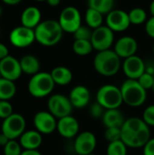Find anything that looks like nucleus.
I'll list each match as a JSON object with an SVG mask.
<instances>
[{
    "label": "nucleus",
    "instance_id": "nucleus-29",
    "mask_svg": "<svg viewBox=\"0 0 154 155\" xmlns=\"http://www.w3.org/2000/svg\"><path fill=\"white\" fill-rule=\"evenodd\" d=\"M128 147L122 141H115L108 143L106 148V155H127Z\"/></svg>",
    "mask_w": 154,
    "mask_h": 155
},
{
    "label": "nucleus",
    "instance_id": "nucleus-33",
    "mask_svg": "<svg viewBox=\"0 0 154 155\" xmlns=\"http://www.w3.org/2000/svg\"><path fill=\"white\" fill-rule=\"evenodd\" d=\"M137 81L139 82L141 86L147 91V90L152 88L154 83V75L148 72H145L144 74H143L141 75V77Z\"/></svg>",
    "mask_w": 154,
    "mask_h": 155
},
{
    "label": "nucleus",
    "instance_id": "nucleus-45",
    "mask_svg": "<svg viewBox=\"0 0 154 155\" xmlns=\"http://www.w3.org/2000/svg\"><path fill=\"white\" fill-rule=\"evenodd\" d=\"M150 13H151L152 16H154V0L152 1V3L150 5Z\"/></svg>",
    "mask_w": 154,
    "mask_h": 155
},
{
    "label": "nucleus",
    "instance_id": "nucleus-51",
    "mask_svg": "<svg viewBox=\"0 0 154 155\" xmlns=\"http://www.w3.org/2000/svg\"><path fill=\"white\" fill-rule=\"evenodd\" d=\"M152 50H153V53H154V45H153V48H152Z\"/></svg>",
    "mask_w": 154,
    "mask_h": 155
},
{
    "label": "nucleus",
    "instance_id": "nucleus-44",
    "mask_svg": "<svg viewBox=\"0 0 154 155\" xmlns=\"http://www.w3.org/2000/svg\"><path fill=\"white\" fill-rule=\"evenodd\" d=\"M47 4L52 6V7H55V6H58L61 3V0H46Z\"/></svg>",
    "mask_w": 154,
    "mask_h": 155
},
{
    "label": "nucleus",
    "instance_id": "nucleus-50",
    "mask_svg": "<svg viewBox=\"0 0 154 155\" xmlns=\"http://www.w3.org/2000/svg\"><path fill=\"white\" fill-rule=\"evenodd\" d=\"M0 78H2V74H1V73H0Z\"/></svg>",
    "mask_w": 154,
    "mask_h": 155
},
{
    "label": "nucleus",
    "instance_id": "nucleus-20",
    "mask_svg": "<svg viewBox=\"0 0 154 155\" xmlns=\"http://www.w3.org/2000/svg\"><path fill=\"white\" fill-rule=\"evenodd\" d=\"M19 143L24 150H38L43 143V134L36 130L25 131L19 137Z\"/></svg>",
    "mask_w": 154,
    "mask_h": 155
},
{
    "label": "nucleus",
    "instance_id": "nucleus-13",
    "mask_svg": "<svg viewBox=\"0 0 154 155\" xmlns=\"http://www.w3.org/2000/svg\"><path fill=\"white\" fill-rule=\"evenodd\" d=\"M33 124L36 131L47 135L56 130L57 119L49 111H39L34 114Z\"/></svg>",
    "mask_w": 154,
    "mask_h": 155
},
{
    "label": "nucleus",
    "instance_id": "nucleus-5",
    "mask_svg": "<svg viewBox=\"0 0 154 155\" xmlns=\"http://www.w3.org/2000/svg\"><path fill=\"white\" fill-rule=\"evenodd\" d=\"M54 86L55 84L50 73L39 72L31 76L27 84V89L33 97L44 98L52 94Z\"/></svg>",
    "mask_w": 154,
    "mask_h": 155
},
{
    "label": "nucleus",
    "instance_id": "nucleus-37",
    "mask_svg": "<svg viewBox=\"0 0 154 155\" xmlns=\"http://www.w3.org/2000/svg\"><path fill=\"white\" fill-rule=\"evenodd\" d=\"M142 118L148 126H154V104H151L145 108Z\"/></svg>",
    "mask_w": 154,
    "mask_h": 155
},
{
    "label": "nucleus",
    "instance_id": "nucleus-3",
    "mask_svg": "<svg viewBox=\"0 0 154 155\" xmlns=\"http://www.w3.org/2000/svg\"><path fill=\"white\" fill-rule=\"evenodd\" d=\"M94 70L101 75L111 77L118 74L122 67V62L114 50L97 52L93 59Z\"/></svg>",
    "mask_w": 154,
    "mask_h": 155
},
{
    "label": "nucleus",
    "instance_id": "nucleus-23",
    "mask_svg": "<svg viewBox=\"0 0 154 155\" xmlns=\"http://www.w3.org/2000/svg\"><path fill=\"white\" fill-rule=\"evenodd\" d=\"M52 78L55 84L60 86L68 85L73 81V73L66 66H56L51 71Z\"/></svg>",
    "mask_w": 154,
    "mask_h": 155
},
{
    "label": "nucleus",
    "instance_id": "nucleus-11",
    "mask_svg": "<svg viewBox=\"0 0 154 155\" xmlns=\"http://www.w3.org/2000/svg\"><path fill=\"white\" fill-rule=\"evenodd\" d=\"M96 146L97 138L93 133L89 131L79 133L74 141V151L77 155L93 153Z\"/></svg>",
    "mask_w": 154,
    "mask_h": 155
},
{
    "label": "nucleus",
    "instance_id": "nucleus-12",
    "mask_svg": "<svg viewBox=\"0 0 154 155\" xmlns=\"http://www.w3.org/2000/svg\"><path fill=\"white\" fill-rule=\"evenodd\" d=\"M9 41L15 47H28L35 41L34 29H31L24 25L16 26L10 32Z\"/></svg>",
    "mask_w": 154,
    "mask_h": 155
},
{
    "label": "nucleus",
    "instance_id": "nucleus-42",
    "mask_svg": "<svg viewBox=\"0 0 154 155\" xmlns=\"http://www.w3.org/2000/svg\"><path fill=\"white\" fill-rule=\"evenodd\" d=\"M21 155H42L38 150H24Z\"/></svg>",
    "mask_w": 154,
    "mask_h": 155
},
{
    "label": "nucleus",
    "instance_id": "nucleus-25",
    "mask_svg": "<svg viewBox=\"0 0 154 155\" xmlns=\"http://www.w3.org/2000/svg\"><path fill=\"white\" fill-rule=\"evenodd\" d=\"M16 94V85L15 82L5 78H0V100L10 101Z\"/></svg>",
    "mask_w": 154,
    "mask_h": 155
},
{
    "label": "nucleus",
    "instance_id": "nucleus-18",
    "mask_svg": "<svg viewBox=\"0 0 154 155\" xmlns=\"http://www.w3.org/2000/svg\"><path fill=\"white\" fill-rule=\"evenodd\" d=\"M138 50V43L132 36H123L117 40L114 45V52L120 58L126 59L135 55Z\"/></svg>",
    "mask_w": 154,
    "mask_h": 155
},
{
    "label": "nucleus",
    "instance_id": "nucleus-47",
    "mask_svg": "<svg viewBox=\"0 0 154 155\" xmlns=\"http://www.w3.org/2000/svg\"><path fill=\"white\" fill-rule=\"evenodd\" d=\"M34 1H37V2H44V1H46V0H34Z\"/></svg>",
    "mask_w": 154,
    "mask_h": 155
},
{
    "label": "nucleus",
    "instance_id": "nucleus-21",
    "mask_svg": "<svg viewBox=\"0 0 154 155\" xmlns=\"http://www.w3.org/2000/svg\"><path fill=\"white\" fill-rule=\"evenodd\" d=\"M42 14L41 11L35 6H28L26 7L21 15V24L22 25L34 29L42 21Z\"/></svg>",
    "mask_w": 154,
    "mask_h": 155
},
{
    "label": "nucleus",
    "instance_id": "nucleus-28",
    "mask_svg": "<svg viewBox=\"0 0 154 155\" xmlns=\"http://www.w3.org/2000/svg\"><path fill=\"white\" fill-rule=\"evenodd\" d=\"M93 46L91 43V40H82L75 39L73 44V51L75 54L80 56H85L90 54L93 52Z\"/></svg>",
    "mask_w": 154,
    "mask_h": 155
},
{
    "label": "nucleus",
    "instance_id": "nucleus-35",
    "mask_svg": "<svg viewBox=\"0 0 154 155\" xmlns=\"http://www.w3.org/2000/svg\"><path fill=\"white\" fill-rule=\"evenodd\" d=\"M104 112H105V109L100 104H98L97 102L93 103L90 106V110H89V113H90L91 117L93 119H95V120L102 119L103 116Z\"/></svg>",
    "mask_w": 154,
    "mask_h": 155
},
{
    "label": "nucleus",
    "instance_id": "nucleus-46",
    "mask_svg": "<svg viewBox=\"0 0 154 155\" xmlns=\"http://www.w3.org/2000/svg\"><path fill=\"white\" fill-rule=\"evenodd\" d=\"M2 12H3V10H2V7H1V5H0V16H1V15H2Z\"/></svg>",
    "mask_w": 154,
    "mask_h": 155
},
{
    "label": "nucleus",
    "instance_id": "nucleus-4",
    "mask_svg": "<svg viewBox=\"0 0 154 155\" xmlns=\"http://www.w3.org/2000/svg\"><path fill=\"white\" fill-rule=\"evenodd\" d=\"M120 88L123 103L130 107H140L147 100V91L141 86L137 80L126 79Z\"/></svg>",
    "mask_w": 154,
    "mask_h": 155
},
{
    "label": "nucleus",
    "instance_id": "nucleus-52",
    "mask_svg": "<svg viewBox=\"0 0 154 155\" xmlns=\"http://www.w3.org/2000/svg\"><path fill=\"white\" fill-rule=\"evenodd\" d=\"M0 155H1V154H0Z\"/></svg>",
    "mask_w": 154,
    "mask_h": 155
},
{
    "label": "nucleus",
    "instance_id": "nucleus-9",
    "mask_svg": "<svg viewBox=\"0 0 154 155\" xmlns=\"http://www.w3.org/2000/svg\"><path fill=\"white\" fill-rule=\"evenodd\" d=\"M58 22L64 32L74 34L82 25V16L76 7L70 5L62 10Z\"/></svg>",
    "mask_w": 154,
    "mask_h": 155
},
{
    "label": "nucleus",
    "instance_id": "nucleus-41",
    "mask_svg": "<svg viewBox=\"0 0 154 155\" xmlns=\"http://www.w3.org/2000/svg\"><path fill=\"white\" fill-rule=\"evenodd\" d=\"M9 141H10V139L5 134H4L3 133H0V146H2V147L5 146Z\"/></svg>",
    "mask_w": 154,
    "mask_h": 155
},
{
    "label": "nucleus",
    "instance_id": "nucleus-24",
    "mask_svg": "<svg viewBox=\"0 0 154 155\" xmlns=\"http://www.w3.org/2000/svg\"><path fill=\"white\" fill-rule=\"evenodd\" d=\"M22 72L28 75H34L40 72V62L33 54H25L20 60Z\"/></svg>",
    "mask_w": 154,
    "mask_h": 155
},
{
    "label": "nucleus",
    "instance_id": "nucleus-31",
    "mask_svg": "<svg viewBox=\"0 0 154 155\" xmlns=\"http://www.w3.org/2000/svg\"><path fill=\"white\" fill-rule=\"evenodd\" d=\"M4 148V155H21L23 148L20 143L16 140H10Z\"/></svg>",
    "mask_w": 154,
    "mask_h": 155
},
{
    "label": "nucleus",
    "instance_id": "nucleus-7",
    "mask_svg": "<svg viewBox=\"0 0 154 155\" xmlns=\"http://www.w3.org/2000/svg\"><path fill=\"white\" fill-rule=\"evenodd\" d=\"M25 126L26 122L25 117L20 114L14 113L3 120L1 133L5 134L10 140H16L26 131Z\"/></svg>",
    "mask_w": 154,
    "mask_h": 155
},
{
    "label": "nucleus",
    "instance_id": "nucleus-49",
    "mask_svg": "<svg viewBox=\"0 0 154 155\" xmlns=\"http://www.w3.org/2000/svg\"><path fill=\"white\" fill-rule=\"evenodd\" d=\"M88 155H97V154H95V153H91V154H88Z\"/></svg>",
    "mask_w": 154,
    "mask_h": 155
},
{
    "label": "nucleus",
    "instance_id": "nucleus-8",
    "mask_svg": "<svg viewBox=\"0 0 154 155\" xmlns=\"http://www.w3.org/2000/svg\"><path fill=\"white\" fill-rule=\"evenodd\" d=\"M47 109L58 120L71 115L74 106L72 105L69 97L62 94H54L48 98Z\"/></svg>",
    "mask_w": 154,
    "mask_h": 155
},
{
    "label": "nucleus",
    "instance_id": "nucleus-15",
    "mask_svg": "<svg viewBox=\"0 0 154 155\" xmlns=\"http://www.w3.org/2000/svg\"><path fill=\"white\" fill-rule=\"evenodd\" d=\"M122 68L127 79L138 80L143 74L146 72V66L143 60L138 55H133L124 59Z\"/></svg>",
    "mask_w": 154,
    "mask_h": 155
},
{
    "label": "nucleus",
    "instance_id": "nucleus-16",
    "mask_svg": "<svg viewBox=\"0 0 154 155\" xmlns=\"http://www.w3.org/2000/svg\"><path fill=\"white\" fill-rule=\"evenodd\" d=\"M0 73L3 78L10 81L18 80L23 72L20 65V61L12 55H8L0 61Z\"/></svg>",
    "mask_w": 154,
    "mask_h": 155
},
{
    "label": "nucleus",
    "instance_id": "nucleus-2",
    "mask_svg": "<svg viewBox=\"0 0 154 155\" xmlns=\"http://www.w3.org/2000/svg\"><path fill=\"white\" fill-rule=\"evenodd\" d=\"M63 29L58 21L47 19L42 21L35 28V41L44 46L56 45L63 37Z\"/></svg>",
    "mask_w": 154,
    "mask_h": 155
},
{
    "label": "nucleus",
    "instance_id": "nucleus-30",
    "mask_svg": "<svg viewBox=\"0 0 154 155\" xmlns=\"http://www.w3.org/2000/svg\"><path fill=\"white\" fill-rule=\"evenodd\" d=\"M129 18L132 25H142L147 21V13L143 8L135 7L133 8L129 13Z\"/></svg>",
    "mask_w": 154,
    "mask_h": 155
},
{
    "label": "nucleus",
    "instance_id": "nucleus-43",
    "mask_svg": "<svg viewBox=\"0 0 154 155\" xmlns=\"http://www.w3.org/2000/svg\"><path fill=\"white\" fill-rule=\"evenodd\" d=\"M22 0H2L3 3H5V5H18L19 3H21Z\"/></svg>",
    "mask_w": 154,
    "mask_h": 155
},
{
    "label": "nucleus",
    "instance_id": "nucleus-10",
    "mask_svg": "<svg viewBox=\"0 0 154 155\" xmlns=\"http://www.w3.org/2000/svg\"><path fill=\"white\" fill-rule=\"evenodd\" d=\"M114 32L107 25H102L93 31L91 43L97 52L109 50L114 41Z\"/></svg>",
    "mask_w": 154,
    "mask_h": 155
},
{
    "label": "nucleus",
    "instance_id": "nucleus-48",
    "mask_svg": "<svg viewBox=\"0 0 154 155\" xmlns=\"http://www.w3.org/2000/svg\"><path fill=\"white\" fill-rule=\"evenodd\" d=\"M152 91L154 92V83H153V85H152Z\"/></svg>",
    "mask_w": 154,
    "mask_h": 155
},
{
    "label": "nucleus",
    "instance_id": "nucleus-1",
    "mask_svg": "<svg viewBox=\"0 0 154 155\" xmlns=\"http://www.w3.org/2000/svg\"><path fill=\"white\" fill-rule=\"evenodd\" d=\"M121 130V140L128 148H143L152 138L150 126L144 123L143 118L131 117L126 119Z\"/></svg>",
    "mask_w": 154,
    "mask_h": 155
},
{
    "label": "nucleus",
    "instance_id": "nucleus-27",
    "mask_svg": "<svg viewBox=\"0 0 154 155\" xmlns=\"http://www.w3.org/2000/svg\"><path fill=\"white\" fill-rule=\"evenodd\" d=\"M114 0H88V7L97 10L103 15H108L113 10Z\"/></svg>",
    "mask_w": 154,
    "mask_h": 155
},
{
    "label": "nucleus",
    "instance_id": "nucleus-26",
    "mask_svg": "<svg viewBox=\"0 0 154 155\" xmlns=\"http://www.w3.org/2000/svg\"><path fill=\"white\" fill-rule=\"evenodd\" d=\"M84 19H85V22H86V25H88V27H90L93 30L103 25V15L95 9L88 7L87 10L85 11Z\"/></svg>",
    "mask_w": 154,
    "mask_h": 155
},
{
    "label": "nucleus",
    "instance_id": "nucleus-32",
    "mask_svg": "<svg viewBox=\"0 0 154 155\" xmlns=\"http://www.w3.org/2000/svg\"><path fill=\"white\" fill-rule=\"evenodd\" d=\"M104 138L108 143L119 141L122 138V130L118 127H111L105 128L104 132Z\"/></svg>",
    "mask_w": 154,
    "mask_h": 155
},
{
    "label": "nucleus",
    "instance_id": "nucleus-22",
    "mask_svg": "<svg viewBox=\"0 0 154 155\" xmlns=\"http://www.w3.org/2000/svg\"><path fill=\"white\" fill-rule=\"evenodd\" d=\"M124 115L119 109H109L105 110L103 116L102 118V122L105 128L111 127H118L122 128L125 122Z\"/></svg>",
    "mask_w": 154,
    "mask_h": 155
},
{
    "label": "nucleus",
    "instance_id": "nucleus-19",
    "mask_svg": "<svg viewBox=\"0 0 154 155\" xmlns=\"http://www.w3.org/2000/svg\"><path fill=\"white\" fill-rule=\"evenodd\" d=\"M68 97L74 108L82 109L90 104L91 93L86 86L76 85L71 90Z\"/></svg>",
    "mask_w": 154,
    "mask_h": 155
},
{
    "label": "nucleus",
    "instance_id": "nucleus-14",
    "mask_svg": "<svg viewBox=\"0 0 154 155\" xmlns=\"http://www.w3.org/2000/svg\"><path fill=\"white\" fill-rule=\"evenodd\" d=\"M106 25L113 32H123L132 25L129 14L122 9H113L106 15Z\"/></svg>",
    "mask_w": 154,
    "mask_h": 155
},
{
    "label": "nucleus",
    "instance_id": "nucleus-40",
    "mask_svg": "<svg viewBox=\"0 0 154 155\" xmlns=\"http://www.w3.org/2000/svg\"><path fill=\"white\" fill-rule=\"evenodd\" d=\"M8 55H9V51H8L7 46L2 43H0V61Z\"/></svg>",
    "mask_w": 154,
    "mask_h": 155
},
{
    "label": "nucleus",
    "instance_id": "nucleus-6",
    "mask_svg": "<svg viewBox=\"0 0 154 155\" xmlns=\"http://www.w3.org/2000/svg\"><path fill=\"white\" fill-rule=\"evenodd\" d=\"M96 102L105 110L119 109L123 104L121 88L114 84H104L96 93Z\"/></svg>",
    "mask_w": 154,
    "mask_h": 155
},
{
    "label": "nucleus",
    "instance_id": "nucleus-17",
    "mask_svg": "<svg viewBox=\"0 0 154 155\" xmlns=\"http://www.w3.org/2000/svg\"><path fill=\"white\" fill-rule=\"evenodd\" d=\"M56 131L65 139L75 138L80 133V124L72 114L57 120Z\"/></svg>",
    "mask_w": 154,
    "mask_h": 155
},
{
    "label": "nucleus",
    "instance_id": "nucleus-38",
    "mask_svg": "<svg viewBox=\"0 0 154 155\" xmlns=\"http://www.w3.org/2000/svg\"><path fill=\"white\" fill-rule=\"evenodd\" d=\"M143 155H154V138H151L143 147Z\"/></svg>",
    "mask_w": 154,
    "mask_h": 155
},
{
    "label": "nucleus",
    "instance_id": "nucleus-34",
    "mask_svg": "<svg viewBox=\"0 0 154 155\" xmlns=\"http://www.w3.org/2000/svg\"><path fill=\"white\" fill-rule=\"evenodd\" d=\"M93 31L88 26L81 25L74 33V39H82V40H91Z\"/></svg>",
    "mask_w": 154,
    "mask_h": 155
},
{
    "label": "nucleus",
    "instance_id": "nucleus-39",
    "mask_svg": "<svg viewBox=\"0 0 154 155\" xmlns=\"http://www.w3.org/2000/svg\"><path fill=\"white\" fill-rule=\"evenodd\" d=\"M145 32L151 38L154 39V16H152L150 19L146 21Z\"/></svg>",
    "mask_w": 154,
    "mask_h": 155
},
{
    "label": "nucleus",
    "instance_id": "nucleus-36",
    "mask_svg": "<svg viewBox=\"0 0 154 155\" xmlns=\"http://www.w3.org/2000/svg\"><path fill=\"white\" fill-rule=\"evenodd\" d=\"M12 114H14V108L10 102L0 100V118L4 120Z\"/></svg>",
    "mask_w": 154,
    "mask_h": 155
}]
</instances>
